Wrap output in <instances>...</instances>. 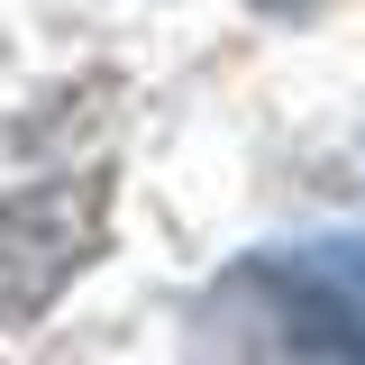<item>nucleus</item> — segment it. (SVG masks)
<instances>
[{
	"label": "nucleus",
	"mask_w": 365,
	"mask_h": 365,
	"mask_svg": "<svg viewBox=\"0 0 365 365\" xmlns=\"http://www.w3.org/2000/svg\"><path fill=\"white\" fill-rule=\"evenodd\" d=\"M182 365H365V237L256 247L192 292Z\"/></svg>",
	"instance_id": "1"
},
{
	"label": "nucleus",
	"mask_w": 365,
	"mask_h": 365,
	"mask_svg": "<svg viewBox=\"0 0 365 365\" xmlns=\"http://www.w3.org/2000/svg\"><path fill=\"white\" fill-rule=\"evenodd\" d=\"M110 247V174H55L0 192V329L46 319Z\"/></svg>",
	"instance_id": "2"
}]
</instances>
